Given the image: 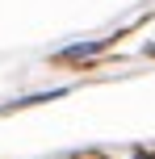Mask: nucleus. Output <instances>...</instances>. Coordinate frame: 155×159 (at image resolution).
<instances>
[{"label": "nucleus", "instance_id": "obj_1", "mask_svg": "<svg viewBox=\"0 0 155 159\" xmlns=\"http://www.w3.org/2000/svg\"><path fill=\"white\" fill-rule=\"evenodd\" d=\"M105 46H109V38L80 42V46H67V50H59V59H88V55H97V50H105Z\"/></svg>", "mask_w": 155, "mask_h": 159}, {"label": "nucleus", "instance_id": "obj_2", "mask_svg": "<svg viewBox=\"0 0 155 159\" xmlns=\"http://www.w3.org/2000/svg\"><path fill=\"white\" fill-rule=\"evenodd\" d=\"M139 159H155V155H139Z\"/></svg>", "mask_w": 155, "mask_h": 159}, {"label": "nucleus", "instance_id": "obj_3", "mask_svg": "<svg viewBox=\"0 0 155 159\" xmlns=\"http://www.w3.org/2000/svg\"><path fill=\"white\" fill-rule=\"evenodd\" d=\"M151 55H155V46H151Z\"/></svg>", "mask_w": 155, "mask_h": 159}]
</instances>
